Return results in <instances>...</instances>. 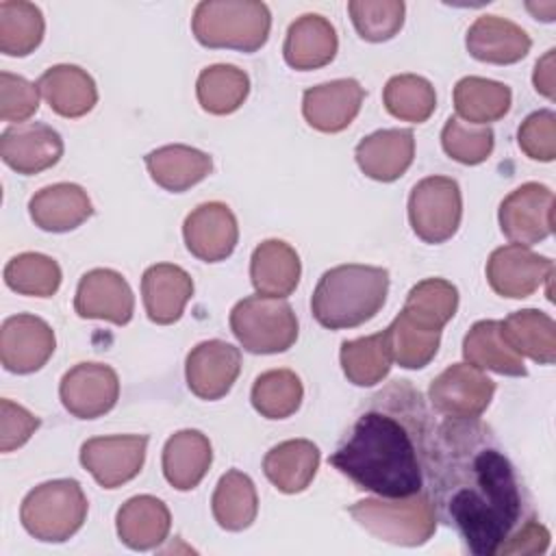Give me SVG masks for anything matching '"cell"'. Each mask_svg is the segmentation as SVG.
<instances>
[{"instance_id":"obj_11","label":"cell","mask_w":556,"mask_h":556,"mask_svg":"<svg viewBox=\"0 0 556 556\" xmlns=\"http://www.w3.org/2000/svg\"><path fill=\"white\" fill-rule=\"evenodd\" d=\"M146 447V434L93 437L80 447V465L102 489H117L141 471Z\"/></svg>"},{"instance_id":"obj_44","label":"cell","mask_w":556,"mask_h":556,"mask_svg":"<svg viewBox=\"0 0 556 556\" xmlns=\"http://www.w3.org/2000/svg\"><path fill=\"white\" fill-rule=\"evenodd\" d=\"M495 135L491 126H476L460 122V117H450L441 130V146L445 154L463 165L484 163L493 152Z\"/></svg>"},{"instance_id":"obj_39","label":"cell","mask_w":556,"mask_h":556,"mask_svg":"<svg viewBox=\"0 0 556 556\" xmlns=\"http://www.w3.org/2000/svg\"><path fill=\"white\" fill-rule=\"evenodd\" d=\"M304 397L302 380L291 369L263 371L252 384V406L267 419L291 417Z\"/></svg>"},{"instance_id":"obj_2","label":"cell","mask_w":556,"mask_h":556,"mask_svg":"<svg viewBox=\"0 0 556 556\" xmlns=\"http://www.w3.org/2000/svg\"><path fill=\"white\" fill-rule=\"evenodd\" d=\"M432 432L421 391L410 380H391L358 408L328 463L378 497H410L426 489Z\"/></svg>"},{"instance_id":"obj_4","label":"cell","mask_w":556,"mask_h":556,"mask_svg":"<svg viewBox=\"0 0 556 556\" xmlns=\"http://www.w3.org/2000/svg\"><path fill=\"white\" fill-rule=\"evenodd\" d=\"M191 28L204 48L256 52L269 37L271 13L258 0H202L193 11Z\"/></svg>"},{"instance_id":"obj_48","label":"cell","mask_w":556,"mask_h":556,"mask_svg":"<svg viewBox=\"0 0 556 556\" xmlns=\"http://www.w3.org/2000/svg\"><path fill=\"white\" fill-rule=\"evenodd\" d=\"M549 547V530L539 523L536 519L526 521L508 541L500 547L497 554L513 556V554H543Z\"/></svg>"},{"instance_id":"obj_17","label":"cell","mask_w":556,"mask_h":556,"mask_svg":"<svg viewBox=\"0 0 556 556\" xmlns=\"http://www.w3.org/2000/svg\"><path fill=\"white\" fill-rule=\"evenodd\" d=\"M74 311L83 319H104L115 326H126L132 319L135 295L119 271L98 267L80 278Z\"/></svg>"},{"instance_id":"obj_1","label":"cell","mask_w":556,"mask_h":556,"mask_svg":"<svg viewBox=\"0 0 556 556\" xmlns=\"http://www.w3.org/2000/svg\"><path fill=\"white\" fill-rule=\"evenodd\" d=\"M426 491L437 519L454 528L473 556H495L534 519L530 493L495 430L478 419H445L432 432Z\"/></svg>"},{"instance_id":"obj_31","label":"cell","mask_w":556,"mask_h":556,"mask_svg":"<svg viewBox=\"0 0 556 556\" xmlns=\"http://www.w3.org/2000/svg\"><path fill=\"white\" fill-rule=\"evenodd\" d=\"M504 341L523 358L541 365L556 361V324L539 308H521L500 321Z\"/></svg>"},{"instance_id":"obj_37","label":"cell","mask_w":556,"mask_h":556,"mask_svg":"<svg viewBox=\"0 0 556 556\" xmlns=\"http://www.w3.org/2000/svg\"><path fill=\"white\" fill-rule=\"evenodd\" d=\"M195 93L206 113L230 115L245 102L250 93V78L237 65H208L198 76Z\"/></svg>"},{"instance_id":"obj_36","label":"cell","mask_w":556,"mask_h":556,"mask_svg":"<svg viewBox=\"0 0 556 556\" xmlns=\"http://www.w3.org/2000/svg\"><path fill=\"white\" fill-rule=\"evenodd\" d=\"M458 308V289L443 278L417 282L404 302L402 315L424 330H441Z\"/></svg>"},{"instance_id":"obj_22","label":"cell","mask_w":556,"mask_h":556,"mask_svg":"<svg viewBox=\"0 0 556 556\" xmlns=\"http://www.w3.org/2000/svg\"><path fill=\"white\" fill-rule=\"evenodd\" d=\"M465 46L467 52L482 63L510 65L530 52L532 39L521 26L506 17L482 15L469 26Z\"/></svg>"},{"instance_id":"obj_13","label":"cell","mask_w":556,"mask_h":556,"mask_svg":"<svg viewBox=\"0 0 556 556\" xmlns=\"http://www.w3.org/2000/svg\"><path fill=\"white\" fill-rule=\"evenodd\" d=\"M56 337L50 324L37 315L7 317L0 328V361L11 374H33L54 354Z\"/></svg>"},{"instance_id":"obj_42","label":"cell","mask_w":556,"mask_h":556,"mask_svg":"<svg viewBox=\"0 0 556 556\" xmlns=\"http://www.w3.org/2000/svg\"><path fill=\"white\" fill-rule=\"evenodd\" d=\"M391 356L404 369L426 367L439 352L441 330H424L408 321L402 313L387 328Z\"/></svg>"},{"instance_id":"obj_34","label":"cell","mask_w":556,"mask_h":556,"mask_svg":"<svg viewBox=\"0 0 556 556\" xmlns=\"http://www.w3.org/2000/svg\"><path fill=\"white\" fill-rule=\"evenodd\" d=\"M211 508L219 528L228 532L250 528L258 513V497L252 478L239 469L226 471L213 491Z\"/></svg>"},{"instance_id":"obj_47","label":"cell","mask_w":556,"mask_h":556,"mask_svg":"<svg viewBox=\"0 0 556 556\" xmlns=\"http://www.w3.org/2000/svg\"><path fill=\"white\" fill-rule=\"evenodd\" d=\"M39 417L24 406L2 397L0 400V450L13 452L22 447L39 428Z\"/></svg>"},{"instance_id":"obj_14","label":"cell","mask_w":556,"mask_h":556,"mask_svg":"<svg viewBox=\"0 0 556 556\" xmlns=\"http://www.w3.org/2000/svg\"><path fill=\"white\" fill-rule=\"evenodd\" d=\"M59 397L70 415L96 419L117 404L119 378L104 363H78L61 378Z\"/></svg>"},{"instance_id":"obj_24","label":"cell","mask_w":556,"mask_h":556,"mask_svg":"<svg viewBox=\"0 0 556 556\" xmlns=\"http://www.w3.org/2000/svg\"><path fill=\"white\" fill-rule=\"evenodd\" d=\"M339 50L334 26L319 13H304L291 22L282 54L289 67L306 72L328 65Z\"/></svg>"},{"instance_id":"obj_8","label":"cell","mask_w":556,"mask_h":556,"mask_svg":"<svg viewBox=\"0 0 556 556\" xmlns=\"http://www.w3.org/2000/svg\"><path fill=\"white\" fill-rule=\"evenodd\" d=\"M463 195L450 176L421 178L408 195V222L413 232L426 243L452 239L460 226Z\"/></svg>"},{"instance_id":"obj_38","label":"cell","mask_w":556,"mask_h":556,"mask_svg":"<svg viewBox=\"0 0 556 556\" xmlns=\"http://www.w3.org/2000/svg\"><path fill=\"white\" fill-rule=\"evenodd\" d=\"M46 22L37 4L26 0L0 2V52L7 56H26L39 48Z\"/></svg>"},{"instance_id":"obj_33","label":"cell","mask_w":556,"mask_h":556,"mask_svg":"<svg viewBox=\"0 0 556 556\" xmlns=\"http://www.w3.org/2000/svg\"><path fill=\"white\" fill-rule=\"evenodd\" d=\"M513 104L510 87L482 76H465L454 87V106L456 117H463L467 124L489 126L491 122L502 119Z\"/></svg>"},{"instance_id":"obj_32","label":"cell","mask_w":556,"mask_h":556,"mask_svg":"<svg viewBox=\"0 0 556 556\" xmlns=\"http://www.w3.org/2000/svg\"><path fill=\"white\" fill-rule=\"evenodd\" d=\"M465 363L502 376H526L523 358L504 341L497 319L476 321L463 339Z\"/></svg>"},{"instance_id":"obj_50","label":"cell","mask_w":556,"mask_h":556,"mask_svg":"<svg viewBox=\"0 0 556 556\" xmlns=\"http://www.w3.org/2000/svg\"><path fill=\"white\" fill-rule=\"evenodd\" d=\"M526 9H528L536 20H543V22H552V20H554V13H556V4H554V2H543V4L528 2Z\"/></svg>"},{"instance_id":"obj_19","label":"cell","mask_w":556,"mask_h":556,"mask_svg":"<svg viewBox=\"0 0 556 556\" xmlns=\"http://www.w3.org/2000/svg\"><path fill=\"white\" fill-rule=\"evenodd\" d=\"M365 89L354 78H337L315 85L302 96V113L319 132L345 130L361 111Z\"/></svg>"},{"instance_id":"obj_6","label":"cell","mask_w":556,"mask_h":556,"mask_svg":"<svg viewBox=\"0 0 556 556\" xmlns=\"http://www.w3.org/2000/svg\"><path fill=\"white\" fill-rule=\"evenodd\" d=\"M87 508L80 482L59 478L28 491L20 506V521L37 541L63 543L83 528Z\"/></svg>"},{"instance_id":"obj_43","label":"cell","mask_w":556,"mask_h":556,"mask_svg":"<svg viewBox=\"0 0 556 556\" xmlns=\"http://www.w3.org/2000/svg\"><path fill=\"white\" fill-rule=\"evenodd\" d=\"M348 11L356 33L371 43L393 39L404 26L402 0H350Z\"/></svg>"},{"instance_id":"obj_21","label":"cell","mask_w":556,"mask_h":556,"mask_svg":"<svg viewBox=\"0 0 556 556\" xmlns=\"http://www.w3.org/2000/svg\"><path fill=\"white\" fill-rule=\"evenodd\" d=\"M193 295L191 276L172 263L150 265L141 276V298L150 321L169 326L185 313L187 302Z\"/></svg>"},{"instance_id":"obj_9","label":"cell","mask_w":556,"mask_h":556,"mask_svg":"<svg viewBox=\"0 0 556 556\" xmlns=\"http://www.w3.org/2000/svg\"><path fill=\"white\" fill-rule=\"evenodd\" d=\"M495 382L469 363L445 367L428 389V400L445 419H478L491 404Z\"/></svg>"},{"instance_id":"obj_18","label":"cell","mask_w":556,"mask_h":556,"mask_svg":"<svg viewBox=\"0 0 556 556\" xmlns=\"http://www.w3.org/2000/svg\"><path fill=\"white\" fill-rule=\"evenodd\" d=\"M0 156L17 174L33 176L56 165L63 156L61 135L41 122H24L0 137Z\"/></svg>"},{"instance_id":"obj_27","label":"cell","mask_w":556,"mask_h":556,"mask_svg":"<svg viewBox=\"0 0 556 556\" xmlns=\"http://www.w3.org/2000/svg\"><path fill=\"white\" fill-rule=\"evenodd\" d=\"M300 256L289 243L280 239H267L254 248L250 258V278L258 295H291L300 282Z\"/></svg>"},{"instance_id":"obj_23","label":"cell","mask_w":556,"mask_h":556,"mask_svg":"<svg viewBox=\"0 0 556 556\" xmlns=\"http://www.w3.org/2000/svg\"><path fill=\"white\" fill-rule=\"evenodd\" d=\"M28 213L46 232H70L93 215V204L80 185L54 182L30 198Z\"/></svg>"},{"instance_id":"obj_49","label":"cell","mask_w":556,"mask_h":556,"mask_svg":"<svg viewBox=\"0 0 556 556\" xmlns=\"http://www.w3.org/2000/svg\"><path fill=\"white\" fill-rule=\"evenodd\" d=\"M554 48L547 50L539 61H536V67H534V74H532V83H534V89L545 96L547 100H554Z\"/></svg>"},{"instance_id":"obj_12","label":"cell","mask_w":556,"mask_h":556,"mask_svg":"<svg viewBox=\"0 0 556 556\" xmlns=\"http://www.w3.org/2000/svg\"><path fill=\"white\" fill-rule=\"evenodd\" d=\"M552 276L554 261L519 243H508L493 250L486 261V280L491 289L510 300L532 295L543 282H552Z\"/></svg>"},{"instance_id":"obj_7","label":"cell","mask_w":556,"mask_h":556,"mask_svg":"<svg viewBox=\"0 0 556 556\" xmlns=\"http://www.w3.org/2000/svg\"><path fill=\"white\" fill-rule=\"evenodd\" d=\"M230 330L252 354H278L298 339V317L282 298L248 295L230 311Z\"/></svg>"},{"instance_id":"obj_16","label":"cell","mask_w":556,"mask_h":556,"mask_svg":"<svg viewBox=\"0 0 556 556\" xmlns=\"http://www.w3.org/2000/svg\"><path fill=\"white\" fill-rule=\"evenodd\" d=\"M182 237L187 250L195 258L204 263H219L237 248V217L224 202H204L185 217Z\"/></svg>"},{"instance_id":"obj_25","label":"cell","mask_w":556,"mask_h":556,"mask_svg":"<svg viewBox=\"0 0 556 556\" xmlns=\"http://www.w3.org/2000/svg\"><path fill=\"white\" fill-rule=\"evenodd\" d=\"M39 93L61 117H83L98 102V87L91 74L78 65L61 63L48 67L37 80Z\"/></svg>"},{"instance_id":"obj_35","label":"cell","mask_w":556,"mask_h":556,"mask_svg":"<svg viewBox=\"0 0 556 556\" xmlns=\"http://www.w3.org/2000/svg\"><path fill=\"white\" fill-rule=\"evenodd\" d=\"M341 369L345 378L356 387H374L382 382L391 371V345L387 330L343 341L339 352Z\"/></svg>"},{"instance_id":"obj_26","label":"cell","mask_w":556,"mask_h":556,"mask_svg":"<svg viewBox=\"0 0 556 556\" xmlns=\"http://www.w3.org/2000/svg\"><path fill=\"white\" fill-rule=\"evenodd\" d=\"M119 541L137 552L161 545L172 528V515L165 502L154 495H135L126 500L115 517Z\"/></svg>"},{"instance_id":"obj_40","label":"cell","mask_w":556,"mask_h":556,"mask_svg":"<svg viewBox=\"0 0 556 556\" xmlns=\"http://www.w3.org/2000/svg\"><path fill=\"white\" fill-rule=\"evenodd\" d=\"M382 102L393 117L421 124L434 113L437 93L428 78L417 74H397L387 80Z\"/></svg>"},{"instance_id":"obj_20","label":"cell","mask_w":556,"mask_h":556,"mask_svg":"<svg viewBox=\"0 0 556 556\" xmlns=\"http://www.w3.org/2000/svg\"><path fill=\"white\" fill-rule=\"evenodd\" d=\"M354 156L367 178L378 182H393L413 163L415 135L408 128L376 130L358 141Z\"/></svg>"},{"instance_id":"obj_41","label":"cell","mask_w":556,"mask_h":556,"mask_svg":"<svg viewBox=\"0 0 556 556\" xmlns=\"http://www.w3.org/2000/svg\"><path fill=\"white\" fill-rule=\"evenodd\" d=\"M61 278L59 263L41 252H22L4 267L7 287L33 298H52L61 287Z\"/></svg>"},{"instance_id":"obj_5","label":"cell","mask_w":556,"mask_h":556,"mask_svg":"<svg viewBox=\"0 0 556 556\" xmlns=\"http://www.w3.org/2000/svg\"><path fill=\"white\" fill-rule=\"evenodd\" d=\"M350 515L371 536L404 547L424 545L437 530V513L426 489L410 497L358 500Z\"/></svg>"},{"instance_id":"obj_30","label":"cell","mask_w":556,"mask_h":556,"mask_svg":"<svg viewBox=\"0 0 556 556\" xmlns=\"http://www.w3.org/2000/svg\"><path fill=\"white\" fill-rule=\"evenodd\" d=\"M319 467V447L308 439H289L274 445L263 458L267 480L282 493L304 491Z\"/></svg>"},{"instance_id":"obj_10","label":"cell","mask_w":556,"mask_h":556,"mask_svg":"<svg viewBox=\"0 0 556 556\" xmlns=\"http://www.w3.org/2000/svg\"><path fill=\"white\" fill-rule=\"evenodd\" d=\"M502 232L519 245H534L554 230V193L541 182H523L497 211Z\"/></svg>"},{"instance_id":"obj_28","label":"cell","mask_w":556,"mask_h":556,"mask_svg":"<svg viewBox=\"0 0 556 556\" xmlns=\"http://www.w3.org/2000/svg\"><path fill=\"white\" fill-rule=\"evenodd\" d=\"M146 167L159 187L172 193H182L211 174L213 159L198 148L172 143L146 154Z\"/></svg>"},{"instance_id":"obj_15","label":"cell","mask_w":556,"mask_h":556,"mask_svg":"<svg viewBox=\"0 0 556 556\" xmlns=\"http://www.w3.org/2000/svg\"><path fill=\"white\" fill-rule=\"evenodd\" d=\"M241 371L239 348L222 341L208 339L191 348L185 361V378L189 391L200 400H219L237 382Z\"/></svg>"},{"instance_id":"obj_46","label":"cell","mask_w":556,"mask_h":556,"mask_svg":"<svg viewBox=\"0 0 556 556\" xmlns=\"http://www.w3.org/2000/svg\"><path fill=\"white\" fill-rule=\"evenodd\" d=\"M39 109V87L24 76L0 72V117L24 124Z\"/></svg>"},{"instance_id":"obj_3","label":"cell","mask_w":556,"mask_h":556,"mask_svg":"<svg viewBox=\"0 0 556 556\" xmlns=\"http://www.w3.org/2000/svg\"><path fill=\"white\" fill-rule=\"evenodd\" d=\"M389 271L371 265H337L321 274L311 311L317 324L328 330L356 328L369 321L387 300Z\"/></svg>"},{"instance_id":"obj_29","label":"cell","mask_w":556,"mask_h":556,"mask_svg":"<svg viewBox=\"0 0 556 556\" xmlns=\"http://www.w3.org/2000/svg\"><path fill=\"white\" fill-rule=\"evenodd\" d=\"M213 463V450L200 430H178L163 447V476L178 491L195 489Z\"/></svg>"},{"instance_id":"obj_45","label":"cell","mask_w":556,"mask_h":556,"mask_svg":"<svg viewBox=\"0 0 556 556\" xmlns=\"http://www.w3.org/2000/svg\"><path fill=\"white\" fill-rule=\"evenodd\" d=\"M517 143L521 152L532 161L549 163L556 159V115L549 109L530 113L519 130Z\"/></svg>"}]
</instances>
